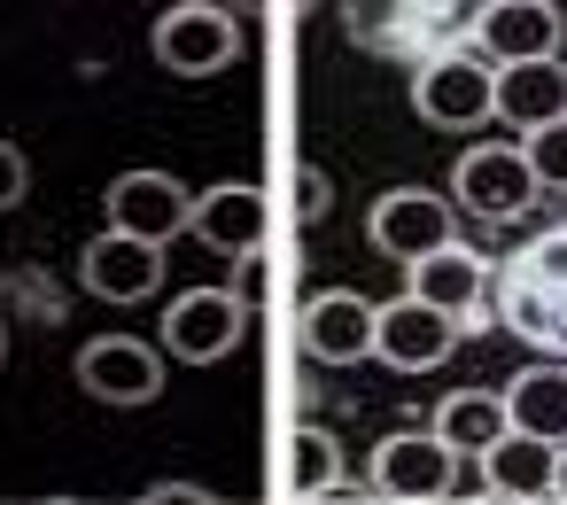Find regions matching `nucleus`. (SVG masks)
Returning <instances> with one entry per match:
<instances>
[{
    "instance_id": "obj_16",
    "label": "nucleus",
    "mask_w": 567,
    "mask_h": 505,
    "mask_svg": "<svg viewBox=\"0 0 567 505\" xmlns=\"http://www.w3.org/2000/svg\"><path fill=\"white\" fill-rule=\"evenodd\" d=\"M373 319H381V303H365L350 288H327V296L303 303V350L319 365H358V358H373Z\"/></svg>"
},
{
    "instance_id": "obj_13",
    "label": "nucleus",
    "mask_w": 567,
    "mask_h": 505,
    "mask_svg": "<svg viewBox=\"0 0 567 505\" xmlns=\"http://www.w3.org/2000/svg\"><path fill=\"white\" fill-rule=\"evenodd\" d=\"M187 234L210 241L218 257H257L265 234H272V203H265V187H249V179H218V187L195 195Z\"/></svg>"
},
{
    "instance_id": "obj_9",
    "label": "nucleus",
    "mask_w": 567,
    "mask_h": 505,
    "mask_svg": "<svg viewBox=\"0 0 567 505\" xmlns=\"http://www.w3.org/2000/svg\"><path fill=\"white\" fill-rule=\"evenodd\" d=\"M404 296H420L427 311H443L458 334H482V327H489V319H482V303H489V265H482L466 241H451V249L404 265Z\"/></svg>"
},
{
    "instance_id": "obj_18",
    "label": "nucleus",
    "mask_w": 567,
    "mask_h": 505,
    "mask_svg": "<svg viewBox=\"0 0 567 505\" xmlns=\"http://www.w3.org/2000/svg\"><path fill=\"white\" fill-rule=\"evenodd\" d=\"M505 420H513V435L567 443V365H559V358L520 365V373L505 381Z\"/></svg>"
},
{
    "instance_id": "obj_6",
    "label": "nucleus",
    "mask_w": 567,
    "mask_h": 505,
    "mask_svg": "<svg viewBox=\"0 0 567 505\" xmlns=\"http://www.w3.org/2000/svg\"><path fill=\"white\" fill-rule=\"evenodd\" d=\"M559 40H567V17L551 0H489V9H474V55L489 71L559 63Z\"/></svg>"
},
{
    "instance_id": "obj_25",
    "label": "nucleus",
    "mask_w": 567,
    "mask_h": 505,
    "mask_svg": "<svg viewBox=\"0 0 567 505\" xmlns=\"http://www.w3.org/2000/svg\"><path fill=\"white\" fill-rule=\"evenodd\" d=\"M327 203H334L327 172H319V164H303V172H296V218L311 226V218H327Z\"/></svg>"
},
{
    "instance_id": "obj_10",
    "label": "nucleus",
    "mask_w": 567,
    "mask_h": 505,
    "mask_svg": "<svg viewBox=\"0 0 567 505\" xmlns=\"http://www.w3.org/2000/svg\"><path fill=\"white\" fill-rule=\"evenodd\" d=\"M241 334H249V311H241L226 288H187V296H172V311H164V350H172L179 365H218V358L241 350Z\"/></svg>"
},
{
    "instance_id": "obj_17",
    "label": "nucleus",
    "mask_w": 567,
    "mask_h": 505,
    "mask_svg": "<svg viewBox=\"0 0 567 505\" xmlns=\"http://www.w3.org/2000/svg\"><path fill=\"white\" fill-rule=\"evenodd\" d=\"M482 482H489V497L497 505H544L551 497V474H559V443H536V435H497L482 458Z\"/></svg>"
},
{
    "instance_id": "obj_2",
    "label": "nucleus",
    "mask_w": 567,
    "mask_h": 505,
    "mask_svg": "<svg viewBox=\"0 0 567 505\" xmlns=\"http://www.w3.org/2000/svg\"><path fill=\"white\" fill-rule=\"evenodd\" d=\"M350 40L373 48V55H404L412 71L443 48H466L474 40V17L458 9V0H420V9H404V0H373V9H350Z\"/></svg>"
},
{
    "instance_id": "obj_7",
    "label": "nucleus",
    "mask_w": 567,
    "mask_h": 505,
    "mask_svg": "<svg viewBox=\"0 0 567 505\" xmlns=\"http://www.w3.org/2000/svg\"><path fill=\"white\" fill-rule=\"evenodd\" d=\"M234 55H241V24L218 0H179V9L156 17V63L172 79H218Z\"/></svg>"
},
{
    "instance_id": "obj_19",
    "label": "nucleus",
    "mask_w": 567,
    "mask_h": 505,
    "mask_svg": "<svg viewBox=\"0 0 567 505\" xmlns=\"http://www.w3.org/2000/svg\"><path fill=\"white\" fill-rule=\"evenodd\" d=\"M497 117L528 141L544 125L567 117V63H520V71H497Z\"/></svg>"
},
{
    "instance_id": "obj_22",
    "label": "nucleus",
    "mask_w": 567,
    "mask_h": 505,
    "mask_svg": "<svg viewBox=\"0 0 567 505\" xmlns=\"http://www.w3.org/2000/svg\"><path fill=\"white\" fill-rule=\"evenodd\" d=\"M520 156H528V172H536V195H567V117L544 125V133H528Z\"/></svg>"
},
{
    "instance_id": "obj_4",
    "label": "nucleus",
    "mask_w": 567,
    "mask_h": 505,
    "mask_svg": "<svg viewBox=\"0 0 567 505\" xmlns=\"http://www.w3.org/2000/svg\"><path fill=\"white\" fill-rule=\"evenodd\" d=\"M451 195H458V210H474L482 226H513V218L536 210V172H528L520 141H482V148H466V156L451 164Z\"/></svg>"
},
{
    "instance_id": "obj_27",
    "label": "nucleus",
    "mask_w": 567,
    "mask_h": 505,
    "mask_svg": "<svg viewBox=\"0 0 567 505\" xmlns=\"http://www.w3.org/2000/svg\"><path fill=\"white\" fill-rule=\"evenodd\" d=\"M551 497L567 505V443H559V474H551Z\"/></svg>"
},
{
    "instance_id": "obj_26",
    "label": "nucleus",
    "mask_w": 567,
    "mask_h": 505,
    "mask_svg": "<svg viewBox=\"0 0 567 505\" xmlns=\"http://www.w3.org/2000/svg\"><path fill=\"white\" fill-rule=\"evenodd\" d=\"M141 505H218V497H210V489H195V482H156Z\"/></svg>"
},
{
    "instance_id": "obj_20",
    "label": "nucleus",
    "mask_w": 567,
    "mask_h": 505,
    "mask_svg": "<svg viewBox=\"0 0 567 505\" xmlns=\"http://www.w3.org/2000/svg\"><path fill=\"white\" fill-rule=\"evenodd\" d=\"M505 427H513V420H505V396H489V389H458V396L435 404V435H443L458 458H482Z\"/></svg>"
},
{
    "instance_id": "obj_11",
    "label": "nucleus",
    "mask_w": 567,
    "mask_h": 505,
    "mask_svg": "<svg viewBox=\"0 0 567 505\" xmlns=\"http://www.w3.org/2000/svg\"><path fill=\"white\" fill-rule=\"evenodd\" d=\"M187 218H195V195L172 172H117L110 179V234L172 249V234H187Z\"/></svg>"
},
{
    "instance_id": "obj_1",
    "label": "nucleus",
    "mask_w": 567,
    "mask_h": 505,
    "mask_svg": "<svg viewBox=\"0 0 567 505\" xmlns=\"http://www.w3.org/2000/svg\"><path fill=\"white\" fill-rule=\"evenodd\" d=\"M489 296H497V319H505L520 342L567 358V226H544L536 241H520V249L497 265Z\"/></svg>"
},
{
    "instance_id": "obj_12",
    "label": "nucleus",
    "mask_w": 567,
    "mask_h": 505,
    "mask_svg": "<svg viewBox=\"0 0 567 505\" xmlns=\"http://www.w3.org/2000/svg\"><path fill=\"white\" fill-rule=\"evenodd\" d=\"M79 389L102 396V404H156L164 396V350L156 342H133V334H102L79 350Z\"/></svg>"
},
{
    "instance_id": "obj_24",
    "label": "nucleus",
    "mask_w": 567,
    "mask_h": 505,
    "mask_svg": "<svg viewBox=\"0 0 567 505\" xmlns=\"http://www.w3.org/2000/svg\"><path fill=\"white\" fill-rule=\"evenodd\" d=\"M24 187H32L24 148H17V141H0V210H17V203H24Z\"/></svg>"
},
{
    "instance_id": "obj_14",
    "label": "nucleus",
    "mask_w": 567,
    "mask_h": 505,
    "mask_svg": "<svg viewBox=\"0 0 567 505\" xmlns=\"http://www.w3.org/2000/svg\"><path fill=\"white\" fill-rule=\"evenodd\" d=\"M451 350H458V327H451L443 311H427L420 296L381 303V319H373V358H381V365H396V373H427V365H443Z\"/></svg>"
},
{
    "instance_id": "obj_21",
    "label": "nucleus",
    "mask_w": 567,
    "mask_h": 505,
    "mask_svg": "<svg viewBox=\"0 0 567 505\" xmlns=\"http://www.w3.org/2000/svg\"><path fill=\"white\" fill-rule=\"evenodd\" d=\"M288 489L296 497H334L342 489V443L327 427H296L288 435Z\"/></svg>"
},
{
    "instance_id": "obj_23",
    "label": "nucleus",
    "mask_w": 567,
    "mask_h": 505,
    "mask_svg": "<svg viewBox=\"0 0 567 505\" xmlns=\"http://www.w3.org/2000/svg\"><path fill=\"white\" fill-rule=\"evenodd\" d=\"M226 296H234L241 311H265V303H272V257H265V249H257V257H241V265H234V288H226Z\"/></svg>"
},
{
    "instance_id": "obj_5",
    "label": "nucleus",
    "mask_w": 567,
    "mask_h": 505,
    "mask_svg": "<svg viewBox=\"0 0 567 505\" xmlns=\"http://www.w3.org/2000/svg\"><path fill=\"white\" fill-rule=\"evenodd\" d=\"M458 489V451L435 427H396L373 443V497L389 505H435Z\"/></svg>"
},
{
    "instance_id": "obj_28",
    "label": "nucleus",
    "mask_w": 567,
    "mask_h": 505,
    "mask_svg": "<svg viewBox=\"0 0 567 505\" xmlns=\"http://www.w3.org/2000/svg\"><path fill=\"white\" fill-rule=\"evenodd\" d=\"M0 358H9V327H0Z\"/></svg>"
},
{
    "instance_id": "obj_15",
    "label": "nucleus",
    "mask_w": 567,
    "mask_h": 505,
    "mask_svg": "<svg viewBox=\"0 0 567 505\" xmlns=\"http://www.w3.org/2000/svg\"><path fill=\"white\" fill-rule=\"evenodd\" d=\"M79 280L102 296V303H148L164 288V249L133 241V234H94L86 257H79Z\"/></svg>"
},
{
    "instance_id": "obj_8",
    "label": "nucleus",
    "mask_w": 567,
    "mask_h": 505,
    "mask_svg": "<svg viewBox=\"0 0 567 505\" xmlns=\"http://www.w3.org/2000/svg\"><path fill=\"white\" fill-rule=\"evenodd\" d=\"M365 234H373V249H381V257L420 265V257H435V249H451V241H458V218H451V203H443V195H427V187H389V195L373 203Z\"/></svg>"
},
{
    "instance_id": "obj_3",
    "label": "nucleus",
    "mask_w": 567,
    "mask_h": 505,
    "mask_svg": "<svg viewBox=\"0 0 567 505\" xmlns=\"http://www.w3.org/2000/svg\"><path fill=\"white\" fill-rule=\"evenodd\" d=\"M412 110L435 133H474V125L497 117V71L474 55V40L466 48H443V55H427L412 71Z\"/></svg>"
}]
</instances>
